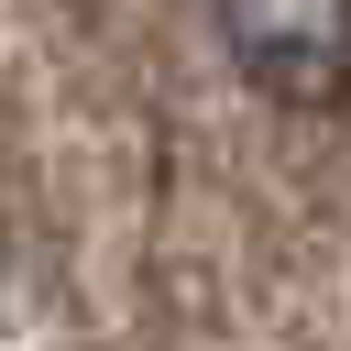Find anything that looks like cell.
Masks as SVG:
<instances>
[{"mask_svg": "<svg viewBox=\"0 0 351 351\" xmlns=\"http://www.w3.org/2000/svg\"><path fill=\"white\" fill-rule=\"evenodd\" d=\"M219 55L274 110L351 99V0H219Z\"/></svg>", "mask_w": 351, "mask_h": 351, "instance_id": "6da1fadb", "label": "cell"}]
</instances>
